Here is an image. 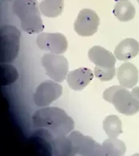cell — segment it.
I'll list each match as a JSON object with an SVG mask.
<instances>
[{
    "instance_id": "cell-12",
    "label": "cell",
    "mask_w": 139,
    "mask_h": 156,
    "mask_svg": "<svg viewBox=\"0 0 139 156\" xmlns=\"http://www.w3.org/2000/svg\"><path fill=\"white\" fill-rule=\"evenodd\" d=\"M117 77L122 87L130 89L138 82V70L131 63H124L118 68Z\"/></svg>"
},
{
    "instance_id": "cell-6",
    "label": "cell",
    "mask_w": 139,
    "mask_h": 156,
    "mask_svg": "<svg viewBox=\"0 0 139 156\" xmlns=\"http://www.w3.org/2000/svg\"><path fill=\"white\" fill-rule=\"evenodd\" d=\"M42 65L46 75L57 83H62L68 74V62L64 56L55 53H46L42 58Z\"/></svg>"
},
{
    "instance_id": "cell-7",
    "label": "cell",
    "mask_w": 139,
    "mask_h": 156,
    "mask_svg": "<svg viewBox=\"0 0 139 156\" xmlns=\"http://www.w3.org/2000/svg\"><path fill=\"white\" fill-rule=\"evenodd\" d=\"M63 93L62 86L53 80H46L37 87L34 101L37 106L47 107L57 100Z\"/></svg>"
},
{
    "instance_id": "cell-4",
    "label": "cell",
    "mask_w": 139,
    "mask_h": 156,
    "mask_svg": "<svg viewBox=\"0 0 139 156\" xmlns=\"http://www.w3.org/2000/svg\"><path fill=\"white\" fill-rule=\"evenodd\" d=\"M21 33L14 26L6 25L0 30V51L1 63H9L18 56L20 48Z\"/></svg>"
},
{
    "instance_id": "cell-21",
    "label": "cell",
    "mask_w": 139,
    "mask_h": 156,
    "mask_svg": "<svg viewBox=\"0 0 139 156\" xmlns=\"http://www.w3.org/2000/svg\"><path fill=\"white\" fill-rule=\"evenodd\" d=\"M117 1H128V0H117Z\"/></svg>"
},
{
    "instance_id": "cell-1",
    "label": "cell",
    "mask_w": 139,
    "mask_h": 156,
    "mask_svg": "<svg viewBox=\"0 0 139 156\" xmlns=\"http://www.w3.org/2000/svg\"><path fill=\"white\" fill-rule=\"evenodd\" d=\"M36 129H45L53 139L66 136L74 129V121L63 109L46 107L36 111L32 117Z\"/></svg>"
},
{
    "instance_id": "cell-8",
    "label": "cell",
    "mask_w": 139,
    "mask_h": 156,
    "mask_svg": "<svg viewBox=\"0 0 139 156\" xmlns=\"http://www.w3.org/2000/svg\"><path fill=\"white\" fill-rule=\"evenodd\" d=\"M99 26V18L96 12L91 9H83L74 22V30L81 37H91L97 32Z\"/></svg>"
},
{
    "instance_id": "cell-22",
    "label": "cell",
    "mask_w": 139,
    "mask_h": 156,
    "mask_svg": "<svg viewBox=\"0 0 139 156\" xmlns=\"http://www.w3.org/2000/svg\"><path fill=\"white\" fill-rule=\"evenodd\" d=\"M137 2H138V4H139V0H137Z\"/></svg>"
},
{
    "instance_id": "cell-9",
    "label": "cell",
    "mask_w": 139,
    "mask_h": 156,
    "mask_svg": "<svg viewBox=\"0 0 139 156\" xmlns=\"http://www.w3.org/2000/svg\"><path fill=\"white\" fill-rule=\"evenodd\" d=\"M37 44L42 50L60 55L67 51L68 45L65 36L60 33H41L37 37Z\"/></svg>"
},
{
    "instance_id": "cell-17",
    "label": "cell",
    "mask_w": 139,
    "mask_h": 156,
    "mask_svg": "<svg viewBox=\"0 0 139 156\" xmlns=\"http://www.w3.org/2000/svg\"><path fill=\"white\" fill-rule=\"evenodd\" d=\"M103 127L109 138H117L123 133L121 120L116 115L107 116L103 121Z\"/></svg>"
},
{
    "instance_id": "cell-15",
    "label": "cell",
    "mask_w": 139,
    "mask_h": 156,
    "mask_svg": "<svg viewBox=\"0 0 139 156\" xmlns=\"http://www.w3.org/2000/svg\"><path fill=\"white\" fill-rule=\"evenodd\" d=\"M64 0H42L39 7L42 14L48 18H56L62 14Z\"/></svg>"
},
{
    "instance_id": "cell-3",
    "label": "cell",
    "mask_w": 139,
    "mask_h": 156,
    "mask_svg": "<svg viewBox=\"0 0 139 156\" xmlns=\"http://www.w3.org/2000/svg\"><path fill=\"white\" fill-rule=\"evenodd\" d=\"M103 98L105 101L113 104L122 114L132 116L139 111V101L127 88L122 86H113L107 89L103 92Z\"/></svg>"
},
{
    "instance_id": "cell-11",
    "label": "cell",
    "mask_w": 139,
    "mask_h": 156,
    "mask_svg": "<svg viewBox=\"0 0 139 156\" xmlns=\"http://www.w3.org/2000/svg\"><path fill=\"white\" fill-rule=\"evenodd\" d=\"M95 74L91 70L86 67H80L68 72L67 75V83L73 90H82L93 79Z\"/></svg>"
},
{
    "instance_id": "cell-16",
    "label": "cell",
    "mask_w": 139,
    "mask_h": 156,
    "mask_svg": "<svg viewBox=\"0 0 139 156\" xmlns=\"http://www.w3.org/2000/svg\"><path fill=\"white\" fill-rule=\"evenodd\" d=\"M105 156H120L126 153L125 143L117 138H109L102 144Z\"/></svg>"
},
{
    "instance_id": "cell-14",
    "label": "cell",
    "mask_w": 139,
    "mask_h": 156,
    "mask_svg": "<svg viewBox=\"0 0 139 156\" xmlns=\"http://www.w3.org/2000/svg\"><path fill=\"white\" fill-rule=\"evenodd\" d=\"M113 14L120 22H129L134 19L136 10L133 4L129 1H119L115 4Z\"/></svg>"
},
{
    "instance_id": "cell-5",
    "label": "cell",
    "mask_w": 139,
    "mask_h": 156,
    "mask_svg": "<svg viewBox=\"0 0 139 156\" xmlns=\"http://www.w3.org/2000/svg\"><path fill=\"white\" fill-rule=\"evenodd\" d=\"M68 139L69 141L70 155H104L102 145L78 131L71 132L68 135Z\"/></svg>"
},
{
    "instance_id": "cell-10",
    "label": "cell",
    "mask_w": 139,
    "mask_h": 156,
    "mask_svg": "<svg viewBox=\"0 0 139 156\" xmlns=\"http://www.w3.org/2000/svg\"><path fill=\"white\" fill-rule=\"evenodd\" d=\"M88 58L96 67L104 69L115 68L116 57L101 46H93L88 51Z\"/></svg>"
},
{
    "instance_id": "cell-13",
    "label": "cell",
    "mask_w": 139,
    "mask_h": 156,
    "mask_svg": "<svg viewBox=\"0 0 139 156\" xmlns=\"http://www.w3.org/2000/svg\"><path fill=\"white\" fill-rule=\"evenodd\" d=\"M139 53V43L134 38H126L116 46L114 55L122 61H127L136 57Z\"/></svg>"
},
{
    "instance_id": "cell-20",
    "label": "cell",
    "mask_w": 139,
    "mask_h": 156,
    "mask_svg": "<svg viewBox=\"0 0 139 156\" xmlns=\"http://www.w3.org/2000/svg\"><path fill=\"white\" fill-rule=\"evenodd\" d=\"M131 93H132L134 97L139 101V87H134V88L132 90V91H131Z\"/></svg>"
},
{
    "instance_id": "cell-19",
    "label": "cell",
    "mask_w": 139,
    "mask_h": 156,
    "mask_svg": "<svg viewBox=\"0 0 139 156\" xmlns=\"http://www.w3.org/2000/svg\"><path fill=\"white\" fill-rule=\"evenodd\" d=\"M94 74H95V77L99 79L100 81H110L115 77V68L104 69V68H100V67H98L95 66V69H94Z\"/></svg>"
},
{
    "instance_id": "cell-18",
    "label": "cell",
    "mask_w": 139,
    "mask_h": 156,
    "mask_svg": "<svg viewBox=\"0 0 139 156\" xmlns=\"http://www.w3.org/2000/svg\"><path fill=\"white\" fill-rule=\"evenodd\" d=\"M18 73L16 68L10 64H1V84L2 86H8L18 79Z\"/></svg>"
},
{
    "instance_id": "cell-23",
    "label": "cell",
    "mask_w": 139,
    "mask_h": 156,
    "mask_svg": "<svg viewBox=\"0 0 139 156\" xmlns=\"http://www.w3.org/2000/svg\"><path fill=\"white\" fill-rule=\"evenodd\" d=\"M7 1H11V0H7Z\"/></svg>"
},
{
    "instance_id": "cell-2",
    "label": "cell",
    "mask_w": 139,
    "mask_h": 156,
    "mask_svg": "<svg viewBox=\"0 0 139 156\" xmlns=\"http://www.w3.org/2000/svg\"><path fill=\"white\" fill-rule=\"evenodd\" d=\"M13 11L20 19L21 27L30 34H41L44 25L37 0H14Z\"/></svg>"
}]
</instances>
